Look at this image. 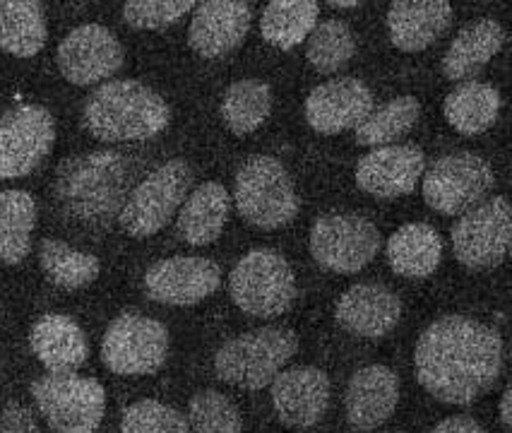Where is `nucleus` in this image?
I'll return each mask as SVG.
<instances>
[{
  "instance_id": "nucleus-1",
  "label": "nucleus",
  "mask_w": 512,
  "mask_h": 433,
  "mask_svg": "<svg viewBox=\"0 0 512 433\" xmlns=\"http://www.w3.org/2000/svg\"><path fill=\"white\" fill-rule=\"evenodd\" d=\"M414 369L426 393L445 405H472L503 371V340L474 318L445 316L421 332Z\"/></svg>"
},
{
  "instance_id": "nucleus-2",
  "label": "nucleus",
  "mask_w": 512,
  "mask_h": 433,
  "mask_svg": "<svg viewBox=\"0 0 512 433\" xmlns=\"http://www.w3.org/2000/svg\"><path fill=\"white\" fill-rule=\"evenodd\" d=\"M128 159L99 150L65 159L56 174V198L68 217L89 227H106L128 200Z\"/></svg>"
},
{
  "instance_id": "nucleus-3",
  "label": "nucleus",
  "mask_w": 512,
  "mask_h": 433,
  "mask_svg": "<svg viewBox=\"0 0 512 433\" xmlns=\"http://www.w3.org/2000/svg\"><path fill=\"white\" fill-rule=\"evenodd\" d=\"M169 106L138 80H111L85 102V126L101 142L147 140L169 126Z\"/></svg>"
},
{
  "instance_id": "nucleus-4",
  "label": "nucleus",
  "mask_w": 512,
  "mask_h": 433,
  "mask_svg": "<svg viewBox=\"0 0 512 433\" xmlns=\"http://www.w3.org/2000/svg\"><path fill=\"white\" fill-rule=\"evenodd\" d=\"M299 340L287 328H263L229 340L214 357V371L236 388L260 390L282 373Z\"/></svg>"
},
{
  "instance_id": "nucleus-5",
  "label": "nucleus",
  "mask_w": 512,
  "mask_h": 433,
  "mask_svg": "<svg viewBox=\"0 0 512 433\" xmlns=\"http://www.w3.org/2000/svg\"><path fill=\"white\" fill-rule=\"evenodd\" d=\"M234 200L246 222L260 229H279L299 212V195L282 162L250 157L238 169Z\"/></svg>"
},
{
  "instance_id": "nucleus-6",
  "label": "nucleus",
  "mask_w": 512,
  "mask_h": 433,
  "mask_svg": "<svg viewBox=\"0 0 512 433\" xmlns=\"http://www.w3.org/2000/svg\"><path fill=\"white\" fill-rule=\"evenodd\" d=\"M229 292L243 313L275 318L287 313L296 299V280L282 255L260 248L236 263L229 277Z\"/></svg>"
},
{
  "instance_id": "nucleus-7",
  "label": "nucleus",
  "mask_w": 512,
  "mask_h": 433,
  "mask_svg": "<svg viewBox=\"0 0 512 433\" xmlns=\"http://www.w3.org/2000/svg\"><path fill=\"white\" fill-rule=\"evenodd\" d=\"M32 397L53 433H94L104 419L106 393L94 378L49 373L32 383Z\"/></svg>"
},
{
  "instance_id": "nucleus-8",
  "label": "nucleus",
  "mask_w": 512,
  "mask_h": 433,
  "mask_svg": "<svg viewBox=\"0 0 512 433\" xmlns=\"http://www.w3.org/2000/svg\"><path fill=\"white\" fill-rule=\"evenodd\" d=\"M190 183H193L190 166L183 159H171L138 183V188L125 200L118 222L130 236L138 239L157 234L171 222L178 207L186 203Z\"/></svg>"
},
{
  "instance_id": "nucleus-9",
  "label": "nucleus",
  "mask_w": 512,
  "mask_h": 433,
  "mask_svg": "<svg viewBox=\"0 0 512 433\" xmlns=\"http://www.w3.org/2000/svg\"><path fill=\"white\" fill-rule=\"evenodd\" d=\"M169 357V330L159 320L142 313L113 318L101 342L106 369L118 376H150Z\"/></svg>"
},
{
  "instance_id": "nucleus-10",
  "label": "nucleus",
  "mask_w": 512,
  "mask_h": 433,
  "mask_svg": "<svg viewBox=\"0 0 512 433\" xmlns=\"http://www.w3.org/2000/svg\"><path fill=\"white\" fill-rule=\"evenodd\" d=\"M493 169L472 152L440 157L424 176V198L440 215H462L476 207L493 188Z\"/></svg>"
},
{
  "instance_id": "nucleus-11",
  "label": "nucleus",
  "mask_w": 512,
  "mask_h": 433,
  "mask_svg": "<svg viewBox=\"0 0 512 433\" xmlns=\"http://www.w3.org/2000/svg\"><path fill=\"white\" fill-rule=\"evenodd\" d=\"M56 142L51 111L37 104L0 114V179H22L44 162Z\"/></svg>"
},
{
  "instance_id": "nucleus-12",
  "label": "nucleus",
  "mask_w": 512,
  "mask_h": 433,
  "mask_svg": "<svg viewBox=\"0 0 512 433\" xmlns=\"http://www.w3.org/2000/svg\"><path fill=\"white\" fill-rule=\"evenodd\" d=\"M380 251V231L356 215H325L311 229V253L320 268L354 275Z\"/></svg>"
},
{
  "instance_id": "nucleus-13",
  "label": "nucleus",
  "mask_w": 512,
  "mask_h": 433,
  "mask_svg": "<svg viewBox=\"0 0 512 433\" xmlns=\"http://www.w3.org/2000/svg\"><path fill=\"white\" fill-rule=\"evenodd\" d=\"M512 239L510 203L498 198L472 207L452 227V248L464 268L484 270L498 265L508 255Z\"/></svg>"
},
{
  "instance_id": "nucleus-14",
  "label": "nucleus",
  "mask_w": 512,
  "mask_h": 433,
  "mask_svg": "<svg viewBox=\"0 0 512 433\" xmlns=\"http://www.w3.org/2000/svg\"><path fill=\"white\" fill-rule=\"evenodd\" d=\"M123 65V46L116 34L101 25L73 29L58 46V68L73 85H97Z\"/></svg>"
},
{
  "instance_id": "nucleus-15",
  "label": "nucleus",
  "mask_w": 512,
  "mask_h": 433,
  "mask_svg": "<svg viewBox=\"0 0 512 433\" xmlns=\"http://www.w3.org/2000/svg\"><path fill=\"white\" fill-rule=\"evenodd\" d=\"M222 272L205 258H169L154 263L145 275V292L166 306H193L214 294Z\"/></svg>"
},
{
  "instance_id": "nucleus-16",
  "label": "nucleus",
  "mask_w": 512,
  "mask_h": 433,
  "mask_svg": "<svg viewBox=\"0 0 512 433\" xmlns=\"http://www.w3.org/2000/svg\"><path fill=\"white\" fill-rule=\"evenodd\" d=\"M426 169V157L414 145L375 147L356 166V183L375 198L412 193Z\"/></svg>"
},
{
  "instance_id": "nucleus-17",
  "label": "nucleus",
  "mask_w": 512,
  "mask_h": 433,
  "mask_svg": "<svg viewBox=\"0 0 512 433\" xmlns=\"http://www.w3.org/2000/svg\"><path fill=\"white\" fill-rule=\"evenodd\" d=\"M272 405L279 421L291 429L318 424L330 405V381L320 369L296 366L272 381Z\"/></svg>"
},
{
  "instance_id": "nucleus-18",
  "label": "nucleus",
  "mask_w": 512,
  "mask_h": 433,
  "mask_svg": "<svg viewBox=\"0 0 512 433\" xmlns=\"http://www.w3.org/2000/svg\"><path fill=\"white\" fill-rule=\"evenodd\" d=\"M373 111V94L356 77H339L315 87L306 99V121L323 135L356 128Z\"/></svg>"
},
{
  "instance_id": "nucleus-19",
  "label": "nucleus",
  "mask_w": 512,
  "mask_h": 433,
  "mask_svg": "<svg viewBox=\"0 0 512 433\" xmlns=\"http://www.w3.org/2000/svg\"><path fill=\"white\" fill-rule=\"evenodd\" d=\"M250 29V8L236 0H207L195 10L188 29L190 49L205 58H219L243 44Z\"/></svg>"
},
{
  "instance_id": "nucleus-20",
  "label": "nucleus",
  "mask_w": 512,
  "mask_h": 433,
  "mask_svg": "<svg viewBox=\"0 0 512 433\" xmlns=\"http://www.w3.org/2000/svg\"><path fill=\"white\" fill-rule=\"evenodd\" d=\"M400 402V381L388 366H363L351 376L344 395L351 429L373 431L392 417Z\"/></svg>"
},
{
  "instance_id": "nucleus-21",
  "label": "nucleus",
  "mask_w": 512,
  "mask_h": 433,
  "mask_svg": "<svg viewBox=\"0 0 512 433\" xmlns=\"http://www.w3.org/2000/svg\"><path fill=\"white\" fill-rule=\"evenodd\" d=\"M402 318V304L383 284H354L337 304V323L366 340L390 335Z\"/></svg>"
},
{
  "instance_id": "nucleus-22",
  "label": "nucleus",
  "mask_w": 512,
  "mask_h": 433,
  "mask_svg": "<svg viewBox=\"0 0 512 433\" xmlns=\"http://www.w3.org/2000/svg\"><path fill=\"white\" fill-rule=\"evenodd\" d=\"M32 352L49 373H75L89 357L85 332L73 318L61 313H49L34 323Z\"/></svg>"
},
{
  "instance_id": "nucleus-23",
  "label": "nucleus",
  "mask_w": 512,
  "mask_h": 433,
  "mask_svg": "<svg viewBox=\"0 0 512 433\" xmlns=\"http://www.w3.org/2000/svg\"><path fill=\"white\" fill-rule=\"evenodd\" d=\"M452 22V8L445 0H419L392 3L388 13V29L392 44L400 51L414 53L431 46Z\"/></svg>"
},
{
  "instance_id": "nucleus-24",
  "label": "nucleus",
  "mask_w": 512,
  "mask_h": 433,
  "mask_svg": "<svg viewBox=\"0 0 512 433\" xmlns=\"http://www.w3.org/2000/svg\"><path fill=\"white\" fill-rule=\"evenodd\" d=\"M505 44V29L496 20H479L460 29L443 56V73L448 80H469L484 70Z\"/></svg>"
},
{
  "instance_id": "nucleus-25",
  "label": "nucleus",
  "mask_w": 512,
  "mask_h": 433,
  "mask_svg": "<svg viewBox=\"0 0 512 433\" xmlns=\"http://www.w3.org/2000/svg\"><path fill=\"white\" fill-rule=\"evenodd\" d=\"M229 193L222 183H202L186 198L178 215V234L190 246H207L222 234L229 219Z\"/></svg>"
},
{
  "instance_id": "nucleus-26",
  "label": "nucleus",
  "mask_w": 512,
  "mask_h": 433,
  "mask_svg": "<svg viewBox=\"0 0 512 433\" xmlns=\"http://www.w3.org/2000/svg\"><path fill=\"white\" fill-rule=\"evenodd\" d=\"M443 255V241L428 224H404L390 236L388 260L397 275L421 280L436 272Z\"/></svg>"
},
{
  "instance_id": "nucleus-27",
  "label": "nucleus",
  "mask_w": 512,
  "mask_h": 433,
  "mask_svg": "<svg viewBox=\"0 0 512 433\" xmlns=\"http://www.w3.org/2000/svg\"><path fill=\"white\" fill-rule=\"evenodd\" d=\"M46 15L34 0H0V49L17 58L37 56L46 44Z\"/></svg>"
},
{
  "instance_id": "nucleus-28",
  "label": "nucleus",
  "mask_w": 512,
  "mask_h": 433,
  "mask_svg": "<svg viewBox=\"0 0 512 433\" xmlns=\"http://www.w3.org/2000/svg\"><path fill=\"white\" fill-rule=\"evenodd\" d=\"M445 118L462 135H479L496 123L500 92L486 82H462L445 99Z\"/></svg>"
},
{
  "instance_id": "nucleus-29",
  "label": "nucleus",
  "mask_w": 512,
  "mask_h": 433,
  "mask_svg": "<svg viewBox=\"0 0 512 433\" xmlns=\"http://www.w3.org/2000/svg\"><path fill=\"white\" fill-rule=\"evenodd\" d=\"M37 203L27 191H0V260L17 265L29 255Z\"/></svg>"
},
{
  "instance_id": "nucleus-30",
  "label": "nucleus",
  "mask_w": 512,
  "mask_h": 433,
  "mask_svg": "<svg viewBox=\"0 0 512 433\" xmlns=\"http://www.w3.org/2000/svg\"><path fill=\"white\" fill-rule=\"evenodd\" d=\"M318 15L320 8L313 0H275L265 8L260 32L272 46L289 51L311 37L318 27Z\"/></svg>"
},
{
  "instance_id": "nucleus-31",
  "label": "nucleus",
  "mask_w": 512,
  "mask_h": 433,
  "mask_svg": "<svg viewBox=\"0 0 512 433\" xmlns=\"http://www.w3.org/2000/svg\"><path fill=\"white\" fill-rule=\"evenodd\" d=\"M39 263L46 277L61 289H82L99 277V260L75 251L65 241L46 239L39 248Z\"/></svg>"
},
{
  "instance_id": "nucleus-32",
  "label": "nucleus",
  "mask_w": 512,
  "mask_h": 433,
  "mask_svg": "<svg viewBox=\"0 0 512 433\" xmlns=\"http://www.w3.org/2000/svg\"><path fill=\"white\" fill-rule=\"evenodd\" d=\"M421 116V104L414 97H397L392 102L378 106L356 126V140L359 145L378 147L397 142L402 135L416 126Z\"/></svg>"
},
{
  "instance_id": "nucleus-33",
  "label": "nucleus",
  "mask_w": 512,
  "mask_h": 433,
  "mask_svg": "<svg viewBox=\"0 0 512 433\" xmlns=\"http://www.w3.org/2000/svg\"><path fill=\"white\" fill-rule=\"evenodd\" d=\"M272 92L265 82L260 80H241L234 82L224 94L222 116L226 126L236 135H246L258 130L270 116Z\"/></svg>"
},
{
  "instance_id": "nucleus-34",
  "label": "nucleus",
  "mask_w": 512,
  "mask_h": 433,
  "mask_svg": "<svg viewBox=\"0 0 512 433\" xmlns=\"http://www.w3.org/2000/svg\"><path fill=\"white\" fill-rule=\"evenodd\" d=\"M306 53L318 73H337L354 58L356 39L344 22L325 20L308 37Z\"/></svg>"
},
{
  "instance_id": "nucleus-35",
  "label": "nucleus",
  "mask_w": 512,
  "mask_h": 433,
  "mask_svg": "<svg viewBox=\"0 0 512 433\" xmlns=\"http://www.w3.org/2000/svg\"><path fill=\"white\" fill-rule=\"evenodd\" d=\"M188 424L193 433H241L243 421L234 402L217 390H202L190 400Z\"/></svg>"
},
{
  "instance_id": "nucleus-36",
  "label": "nucleus",
  "mask_w": 512,
  "mask_h": 433,
  "mask_svg": "<svg viewBox=\"0 0 512 433\" xmlns=\"http://www.w3.org/2000/svg\"><path fill=\"white\" fill-rule=\"evenodd\" d=\"M123 433H193L188 419L157 400H140L123 412Z\"/></svg>"
},
{
  "instance_id": "nucleus-37",
  "label": "nucleus",
  "mask_w": 512,
  "mask_h": 433,
  "mask_svg": "<svg viewBox=\"0 0 512 433\" xmlns=\"http://www.w3.org/2000/svg\"><path fill=\"white\" fill-rule=\"evenodd\" d=\"M193 8L195 5L190 0H133L125 3L123 17L135 29H164Z\"/></svg>"
},
{
  "instance_id": "nucleus-38",
  "label": "nucleus",
  "mask_w": 512,
  "mask_h": 433,
  "mask_svg": "<svg viewBox=\"0 0 512 433\" xmlns=\"http://www.w3.org/2000/svg\"><path fill=\"white\" fill-rule=\"evenodd\" d=\"M0 433H41V429L32 409L20 402H10L0 412Z\"/></svg>"
},
{
  "instance_id": "nucleus-39",
  "label": "nucleus",
  "mask_w": 512,
  "mask_h": 433,
  "mask_svg": "<svg viewBox=\"0 0 512 433\" xmlns=\"http://www.w3.org/2000/svg\"><path fill=\"white\" fill-rule=\"evenodd\" d=\"M431 433H486V431L484 426H481L479 421H474L472 417H450L436 424V429Z\"/></svg>"
},
{
  "instance_id": "nucleus-40",
  "label": "nucleus",
  "mask_w": 512,
  "mask_h": 433,
  "mask_svg": "<svg viewBox=\"0 0 512 433\" xmlns=\"http://www.w3.org/2000/svg\"><path fill=\"white\" fill-rule=\"evenodd\" d=\"M512 388H505L503 397H500V421H503L505 429L512 426Z\"/></svg>"
},
{
  "instance_id": "nucleus-41",
  "label": "nucleus",
  "mask_w": 512,
  "mask_h": 433,
  "mask_svg": "<svg viewBox=\"0 0 512 433\" xmlns=\"http://www.w3.org/2000/svg\"><path fill=\"white\" fill-rule=\"evenodd\" d=\"M332 8H359V0H332Z\"/></svg>"
}]
</instances>
